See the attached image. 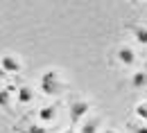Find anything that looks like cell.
Here are the masks:
<instances>
[{"instance_id":"obj_3","label":"cell","mask_w":147,"mask_h":133,"mask_svg":"<svg viewBox=\"0 0 147 133\" xmlns=\"http://www.w3.org/2000/svg\"><path fill=\"white\" fill-rule=\"evenodd\" d=\"M0 65H2L5 75H7V72H9V75L20 72V61L14 57V54H5V57H0Z\"/></svg>"},{"instance_id":"obj_2","label":"cell","mask_w":147,"mask_h":133,"mask_svg":"<svg viewBox=\"0 0 147 133\" xmlns=\"http://www.w3.org/2000/svg\"><path fill=\"white\" fill-rule=\"evenodd\" d=\"M88 108H91V104H88V102H84V99L70 102V104H68V111H70V124H79V122H82V117L88 113Z\"/></svg>"},{"instance_id":"obj_10","label":"cell","mask_w":147,"mask_h":133,"mask_svg":"<svg viewBox=\"0 0 147 133\" xmlns=\"http://www.w3.org/2000/svg\"><path fill=\"white\" fill-rule=\"evenodd\" d=\"M11 104V93L7 88H0V108H9Z\"/></svg>"},{"instance_id":"obj_11","label":"cell","mask_w":147,"mask_h":133,"mask_svg":"<svg viewBox=\"0 0 147 133\" xmlns=\"http://www.w3.org/2000/svg\"><path fill=\"white\" fill-rule=\"evenodd\" d=\"M20 133H50L43 124H30V126H25Z\"/></svg>"},{"instance_id":"obj_8","label":"cell","mask_w":147,"mask_h":133,"mask_svg":"<svg viewBox=\"0 0 147 133\" xmlns=\"http://www.w3.org/2000/svg\"><path fill=\"white\" fill-rule=\"evenodd\" d=\"M131 32H134V38H136L140 45H147V27L145 25H134Z\"/></svg>"},{"instance_id":"obj_5","label":"cell","mask_w":147,"mask_h":133,"mask_svg":"<svg viewBox=\"0 0 147 133\" xmlns=\"http://www.w3.org/2000/svg\"><path fill=\"white\" fill-rule=\"evenodd\" d=\"M16 99H18V104H32L34 102V90L30 86H18Z\"/></svg>"},{"instance_id":"obj_6","label":"cell","mask_w":147,"mask_h":133,"mask_svg":"<svg viewBox=\"0 0 147 133\" xmlns=\"http://www.w3.org/2000/svg\"><path fill=\"white\" fill-rule=\"evenodd\" d=\"M55 117H57V108L52 104H48V106H43V108L38 111V120H41V122H52Z\"/></svg>"},{"instance_id":"obj_1","label":"cell","mask_w":147,"mask_h":133,"mask_svg":"<svg viewBox=\"0 0 147 133\" xmlns=\"http://www.w3.org/2000/svg\"><path fill=\"white\" fill-rule=\"evenodd\" d=\"M38 86H41V90L45 93V95H59L61 93V81H59V72L57 70H45L43 75H41V81H38Z\"/></svg>"},{"instance_id":"obj_17","label":"cell","mask_w":147,"mask_h":133,"mask_svg":"<svg viewBox=\"0 0 147 133\" xmlns=\"http://www.w3.org/2000/svg\"><path fill=\"white\" fill-rule=\"evenodd\" d=\"M131 2H140V0H131Z\"/></svg>"},{"instance_id":"obj_15","label":"cell","mask_w":147,"mask_h":133,"mask_svg":"<svg viewBox=\"0 0 147 133\" xmlns=\"http://www.w3.org/2000/svg\"><path fill=\"white\" fill-rule=\"evenodd\" d=\"M104 133H118V131H113V129H107V131H104Z\"/></svg>"},{"instance_id":"obj_4","label":"cell","mask_w":147,"mask_h":133,"mask_svg":"<svg viewBox=\"0 0 147 133\" xmlns=\"http://www.w3.org/2000/svg\"><path fill=\"white\" fill-rule=\"evenodd\" d=\"M118 61L125 63V65H134L136 63V52L129 45H122V47H118Z\"/></svg>"},{"instance_id":"obj_14","label":"cell","mask_w":147,"mask_h":133,"mask_svg":"<svg viewBox=\"0 0 147 133\" xmlns=\"http://www.w3.org/2000/svg\"><path fill=\"white\" fill-rule=\"evenodd\" d=\"M2 77H5V70H2V65H0V79H2Z\"/></svg>"},{"instance_id":"obj_12","label":"cell","mask_w":147,"mask_h":133,"mask_svg":"<svg viewBox=\"0 0 147 133\" xmlns=\"http://www.w3.org/2000/svg\"><path fill=\"white\" fill-rule=\"evenodd\" d=\"M136 115H138L140 120H145V122H147V102H143V104L136 106Z\"/></svg>"},{"instance_id":"obj_7","label":"cell","mask_w":147,"mask_h":133,"mask_svg":"<svg viewBox=\"0 0 147 133\" xmlns=\"http://www.w3.org/2000/svg\"><path fill=\"white\" fill-rule=\"evenodd\" d=\"M131 86H134V88H138V90L147 86V72H145V70L134 72V77H131Z\"/></svg>"},{"instance_id":"obj_13","label":"cell","mask_w":147,"mask_h":133,"mask_svg":"<svg viewBox=\"0 0 147 133\" xmlns=\"http://www.w3.org/2000/svg\"><path fill=\"white\" fill-rule=\"evenodd\" d=\"M129 129H131V133H147V126H143V124H129Z\"/></svg>"},{"instance_id":"obj_9","label":"cell","mask_w":147,"mask_h":133,"mask_svg":"<svg viewBox=\"0 0 147 133\" xmlns=\"http://www.w3.org/2000/svg\"><path fill=\"white\" fill-rule=\"evenodd\" d=\"M97 126H100V120L97 117H88L86 122H82L79 133H97Z\"/></svg>"},{"instance_id":"obj_16","label":"cell","mask_w":147,"mask_h":133,"mask_svg":"<svg viewBox=\"0 0 147 133\" xmlns=\"http://www.w3.org/2000/svg\"><path fill=\"white\" fill-rule=\"evenodd\" d=\"M63 133H73V129H66V131H63Z\"/></svg>"}]
</instances>
